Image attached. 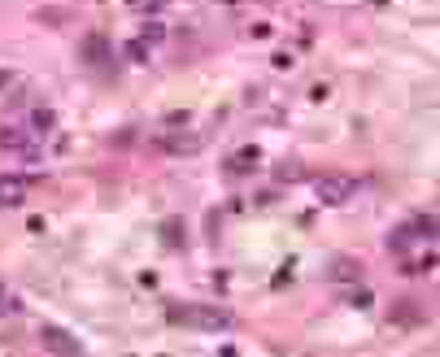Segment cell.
Wrapping results in <instances>:
<instances>
[{
	"instance_id": "7a4b0ae2",
	"label": "cell",
	"mask_w": 440,
	"mask_h": 357,
	"mask_svg": "<svg viewBox=\"0 0 440 357\" xmlns=\"http://www.w3.org/2000/svg\"><path fill=\"white\" fill-rule=\"evenodd\" d=\"M0 148L22 153V157H35V131L31 127H5L0 131Z\"/></svg>"
},
{
	"instance_id": "9c48e42d",
	"label": "cell",
	"mask_w": 440,
	"mask_h": 357,
	"mask_svg": "<svg viewBox=\"0 0 440 357\" xmlns=\"http://www.w3.org/2000/svg\"><path fill=\"white\" fill-rule=\"evenodd\" d=\"M26 127H31L35 135H39V131H48V127H52V114H48V109H35V114H31V122H26Z\"/></svg>"
},
{
	"instance_id": "5b68a950",
	"label": "cell",
	"mask_w": 440,
	"mask_h": 357,
	"mask_svg": "<svg viewBox=\"0 0 440 357\" xmlns=\"http://www.w3.org/2000/svg\"><path fill=\"white\" fill-rule=\"evenodd\" d=\"M388 318H392L397 327H419V323H423V309H419V300H392Z\"/></svg>"
},
{
	"instance_id": "ba28073f",
	"label": "cell",
	"mask_w": 440,
	"mask_h": 357,
	"mask_svg": "<svg viewBox=\"0 0 440 357\" xmlns=\"http://www.w3.org/2000/svg\"><path fill=\"white\" fill-rule=\"evenodd\" d=\"M332 274H336V279H357L362 270H357V262H349V257H345V262H332Z\"/></svg>"
},
{
	"instance_id": "4fadbf2b",
	"label": "cell",
	"mask_w": 440,
	"mask_h": 357,
	"mask_svg": "<svg viewBox=\"0 0 440 357\" xmlns=\"http://www.w3.org/2000/svg\"><path fill=\"white\" fill-rule=\"evenodd\" d=\"M0 309H13V300L5 296V283H0Z\"/></svg>"
},
{
	"instance_id": "6da1fadb",
	"label": "cell",
	"mask_w": 440,
	"mask_h": 357,
	"mask_svg": "<svg viewBox=\"0 0 440 357\" xmlns=\"http://www.w3.org/2000/svg\"><path fill=\"white\" fill-rule=\"evenodd\" d=\"M314 187H319V201L323 205H349L357 196V178H349V174H327Z\"/></svg>"
},
{
	"instance_id": "277c9868",
	"label": "cell",
	"mask_w": 440,
	"mask_h": 357,
	"mask_svg": "<svg viewBox=\"0 0 440 357\" xmlns=\"http://www.w3.org/2000/svg\"><path fill=\"white\" fill-rule=\"evenodd\" d=\"M174 323H192V327H227V314H210V309H170Z\"/></svg>"
},
{
	"instance_id": "8992f818",
	"label": "cell",
	"mask_w": 440,
	"mask_h": 357,
	"mask_svg": "<svg viewBox=\"0 0 440 357\" xmlns=\"http://www.w3.org/2000/svg\"><path fill=\"white\" fill-rule=\"evenodd\" d=\"M79 52H83V61H88V65H105V57H109V44H105L101 35H88L83 44H79Z\"/></svg>"
},
{
	"instance_id": "8fae6325",
	"label": "cell",
	"mask_w": 440,
	"mask_h": 357,
	"mask_svg": "<svg viewBox=\"0 0 440 357\" xmlns=\"http://www.w3.org/2000/svg\"><path fill=\"white\" fill-rule=\"evenodd\" d=\"M127 61H135V65H144V44H127Z\"/></svg>"
},
{
	"instance_id": "7c38bea8",
	"label": "cell",
	"mask_w": 440,
	"mask_h": 357,
	"mask_svg": "<svg viewBox=\"0 0 440 357\" xmlns=\"http://www.w3.org/2000/svg\"><path fill=\"white\" fill-rule=\"evenodd\" d=\"M39 18H44V22H66V9H61V13H57V9H44Z\"/></svg>"
},
{
	"instance_id": "5bb4252c",
	"label": "cell",
	"mask_w": 440,
	"mask_h": 357,
	"mask_svg": "<svg viewBox=\"0 0 440 357\" xmlns=\"http://www.w3.org/2000/svg\"><path fill=\"white\" fill-rule=\"evenodd\" d=\"M13 83V74H5V70H0V88H9Z\"/></svg>"
},
{
	"instance_id": "30bf717a",
	"label": "cell",
	"mask_w": 440,
	"mask_h": 357,
	"mask_svg": "<svg viewBox=\"0 0 440 357\" xmlns=\"http://www.w3.org/2000/svg\"><path fill=\"white\" fill-rule=\"evenodd\" d=\"M161 236H166L170 244H183V223H179V218H170V223L161 227Z\"/></svg>"
},
{
	"instance_id": "52a82bcc",
	"label": "cell",
	"mask_w": 440,
	"mask_h": 357,
	"mask_svg": "<svg viewBox=\"0 0 440 357\" xmlns=\"http://www.w3.org/2000/svg\"><path fill=\"white\" fill-rule=\"evenodd\" d=\"M44 349L48 353H83V345H79L74 336H66V332H44Z\"/></svg>"
},
{
	"instance_id": "3957f363",
	"label": "cell",
	"mask_w": 440,
	"mask_h": 357,
	"mask_svg": "<svg viewBox=\"0 0 440 357\" xmlns=\"http://www.w3.org/2000/svg\"><path fill=\"white\" fill-rule=\"evenodd\" d=\"M0 205H5V210H18V205H26V178H18V174H0Z\"/></svg>"
}]
</instances>
